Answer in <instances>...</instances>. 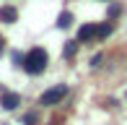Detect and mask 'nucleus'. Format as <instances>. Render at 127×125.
I'll list each match as a JSON object with an SVG mask.
<instances>
[{
  "mask_svg": "<svg viewBox=\"0 0 127 125\" xmlns=\"http://www.w3.org/2000/svg\"><path fill=\"white\" fill-rule=\"evenodd\" d=\"M24 68H26V73H31V76H39V73L47 68V52H44L42 47L29 50L26 58H24Z\"/></svg>",
  "mask_w": 127,
  "mask_h": 125,
  "instance_id": "1",
  "label": "nucleus"
},
{
  "mask_svg": "<svg viewBox=\"0 0 127 125\" xmlns=\"http://www.w3.org/2000/svg\"><path fill=\"white\" fill-rule=\"evenodd\" d=\"M65 94H67V86H65V83H60V86H52V89H47V91L39 96V104L52 107V104H57V102L65 99Z\"/></svg>",
  "mask_w": 127,
  "mask_h": 125,
  "instance_id": "2",
  "label": "nucleus"
},
{
  "mask_svg": "<svg viewBox=\"0 0 127 125\" xmlns=\"http://www.w3.org/2000/svg\"><path fill=\"white\" fill-rule=\"evenodd\" d=\"M0 104H3V110H16L21 104V96L16 91H3L0 94Z\"/></svg>",
  "mask_w": 127,
  "mask_h": 125,
  "instance_id": "3",
  "label": "nucleus"
},
{
  "mask_svg": "<svg viewBox=\"0 0 127 125\" xmlns=\"http://www.w3.org/2000/svg\"><path fill=\"white\" fill-rule=\"evenodd\" d=\"M91 39H96V26L94 24H83L78 29V42H91Z\"/></svg>",
  "mask_w": 127,
  "mask_h": 125,
  "instance_id": "4",
  "label": "nucleus"
},
{
  "mask_svg": "<svg viewBox=\"0 0 127 125\" xmlns=\"http://www.w3.org/2000/svg\"><path fill=\"white\" fill-rule=\"evenodd\" d=\"M16 18H18V10L13 5H3L0 8V21L3 24H16Z\"/></svg>",
  "mask_w": 127,
  "mask_h": 125,
  "instance_id": "5",
  "label": "nucleus"
},
{
  "mask_svg": "<svg viewBox=\"0 0 127 125\" xmlns=\"http://www.w3.org/2000/svg\"><path fill=\"white\" fill-rule=\"evenodd\" d=\"M112 31H114V26H112V24H101V26H96V39H104V37H109Z\"/></svg>",
  "mask_w": 127,
  "mask_h": 125,
  "instance_id": "6",
  "label": "nucleus"
},
{
  "mask_svg": "<svg viewBox=\"0 0 127 125\" xmlns=\"http://www.w3.org/2000/svg\"><path fill=\"white\" fill-rule=\"evenodd\" d=\"M75 52H78V39H73V42H67V44H65L62 55H65V58H73Z\"/></svg>",
  "mask_w": 127,
  "mask_h": 125,
  "instance_id": "7",
  "label": "nucleus"
},
{
  "mask_svg": "<svg viewBox=\"0 0 127 125\" xmlns=\"http://www.w3.org/2000/svg\"><path fill=\"white\" fill-rule=\"evenodd\" d=\"M70 24H73V16L67 13V10H65V13H60V18H57V26H60V29H67Z\"/></svg>",
  "mask_w": 127,
  "mask_h": 125,
  "instance_id": "8",
  "label": "nucleus"
},
{
  "mask_svg": "<svg viewBox=\"0 0 127 125\" xmlns=\"http://www.w3.org/2000/svg\"><path fill=\"white\" fill-rule=\"evenodd\" d=\"M36 120H39V117L34 115V112H29V115L24 117V125H36Z\"/></svg>",
  "mask_w": 127,
  "mask_h": 125,
  "instance_id": "9",
  "label": "nucleus"
},
{
  "mask_svg": "<svg viewBox=\"0 0 127 125\" xmlns=\"http://www.w3.org/2000/svg\"><path fill=\"white\" fill-rule=\"evenodd\" d=\"M119 13H122L119 5H112V8H109V16H112V18H114V16H119Z\"/></svg>",
  "mask_w": 127,
  "mask_h": 125,
  "instance_id": "10",
  "label": "nucleus"
},
{
  "mask_svg": "<svg viewBox=\"0 0 127 125\" xmlns=\"http://www.w3.org/2000/svg\"><path fill=\"white\" fill-rule=\"evenodd\" d=\"M3 50H5V39L0 37V55H3Z\"/></svg>",
  "mask_w": 127,
  "mask_h": 125,
  "instance_id": "11",
  "label": "nucleus"
}]
</instances>
